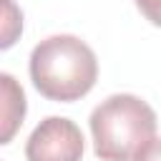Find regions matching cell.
Here are the masks:
<instances>
[{
  "label": "cell",
  "instance_id": "277c9868",
  "mask_svg": "<svg viewBox=\"0 0 161 161\" xmlns=\"http://www.w3.org/2000/svg\"><path fill=\"white\" fill-rule=\"evenodd\" d=\"M0 86H3V138L0 141L10 143L15 128L23 123L25 116V93L10 73L0 75Z\"/></svg>",
  "mask_w": 161,
  "mask_h": 161
},
{
  "label": "cell",
  "instance_id": "8992f818",
  "mask_svg": "<svg viewBox=\"0 0 161 161\" xmlns=\"http://www.w3.org/2000/svg\"><path fill=\"white\" fill-rule=\"evenodd\" d=\"M133 161H161V138L148 141V143L138 151V156H136Z\"/></svg>",
  "mask_w": 161,
  "mask_h": 161
},
{
  "label": "cell",
  "instance_id": "5b68a950",
  "mask_svg": "<svg viewBox=\"0 0 161 161\" xmlns=\"http://www.w3.org/2000/svg\"><path fill=\"white\" fill-rule=\"evenodd\" d=\"M133 3H136V8L141 10V15L151 25L161 28V0H133Z\"/></svg>",
  "mask_w": 161,
  "mask_h": 161
},
{
  "label": "cell",
  "instance_id": "6da1fadb",
  "mask_svg": "<svg viewBox=\"0 0 161 161\" xmlns=\"http://www.w3.org/2000/svg\"><path fill=\"white\" fill-rule=\"evenodd\" d=\"M30 80L35 91L58 103L80 101L98 78V60L88 43L75 35H50L30 53Z\"/></svg>",
  "mask_w": 161,
  "mask_h": 161
},
{
  "label": "cell",
  "instance_id": "7a4b0ae2",
  "mask_svg": "<svg viewBox=\"0 0 161 161\" xmlns=\"http://www.w3.org/2000/svg\"><path fill=\"white\" fill-rule=\"evenodd\" d=\"M88 123L101 161H131L156 136V111L133 93L108 96L93 108Z\"/></svg>",
  "mask_w": 161,
  "mask_h": 161
},
{
  "label": "cell",
  "instance_id": "3957f363",
  "mask_svg": "<svg viewBox=\"0 0 161 161\" xmlns=\"http://www.w3.org/2000/svg\"><path fill=\"white\" fill-rule=\"evenodd\" d=\"M25 158L28 161H80L83 133L70 118L48 116L33 128L25 143Z\"/></svg>",
  "mask_w": 161,
  "mask_h": 161
}]
</instances>
